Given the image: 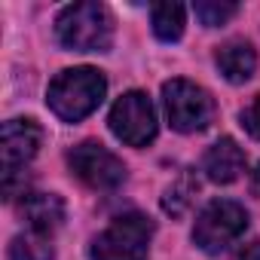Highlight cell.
I'll return each instance as SVG.
<instances>
[{"label":"cell","mask_w":260,"mask_h":260,"mask_svg":"<svg viewBox=\"0 0 260 260\" xmlns=\"http://www.w3.org/2000/svg\"><path fill=\"white\" fill-rule=\"evenodd\" d=\"M22 217L28 220V226L34 233L49 236L64 220V202L55 193H28L22 199Z\"/></svg>","instance_id":"9"},{"label":"cell","mask_w":260,"mask_h":260,"mask_svg":"<svg viewBox=\"0 0 260 260\" xmlns=\"http://www.w3.org/2000/svg\"><path fill=\"white\" fill-rule=\"evenodd\" d=\"M242 125L248 128V135L260 141V95L251 98V104L242 110Z\"/></svg>","instance_id":"17"},{"label":"cell","mask_w":260,"mask_h":260,"mask_svg":"<svg viewBox=\"0 0 260 260\" xmlns=\"http://www.w3.org/2000/svg\"><path fill=\"white\" fill-rule=\"evenodd\" d=\"M43 132L34 119H10L4 122V132H0V153H4V172L13 169H25L37 150H40Z\"/></svg>","instance_id":"8"},{"label":"cell","mask_w":260,"mask_h":260,"mask_svg":"<svg viewBox=\"0 0 260 260\" xmlns=\"http://www.w3.org/2000/svg\"><path fill=\"white\" fill-rule=\"evenodd\" d=\"M28 172L25 169H13V172H4V193L7 199H19V196H28Z\"/></svg>","instance_id":"16"},{"label":"cell","mask_w":260,"mask_h":260,"mask_svg":"<svg viewBox=\"0 0 260 260\" xmlns=\"http://www.w3.org/2000/svg\"><path fill=\"white\" fill-rule=\"evenodd\" d=\"M52 257H55V248L49 236L34 233V230L25 236H16L10 245V260H52Z\"/></svg>","instance_id":"13"},{"label":"cell","mask_w":260,"mask_h":260,"mask_svg":"<svg viewBox=\"0 0 260 260\" xmlns=\"http://www.w3.org/2000/svg\"><path fill=\"white\" fill-rule=\"evenodd\" d=\"M193 10H196L199 22H202V25H208V28H217V25L230 22V19L239 13V7H236V4H230V0H199Z\"/></svg>","instance_id":"15"},{"label":"cell","mask_w":260,"mask_h":260,"mask_svg":"<svg viewBox=\"0 0 260 260\" xmlns=\"http://www.w3.org/2000/svg\"><path fill=\"white\" fill-rule=\"evenodd\" d=\"M110 132L128 144V147H144L156 138V110L144 92H125L110 107Z\"/></svg>","instance_id":"6"},{"label":"cell","mask_w":260,"mask_h":260,"mask_svg":"<svg viewBox=\"0 0 260 260\" xmlns=\"http://www.w3.org/2000/svg\"><path fill=\"white\" fill-rule=\"evenodd\" d=\"M248 226V214L242 205L230 202V199H214L202 208V214L196 217L193 226V242L205 251V254H217L226 245H233Z\"/></svg>","instance_id":"4"},{"label":"cell","mask_w":260,"mask_h":260,"mask_svg":"<svg viewBox=\"0 0 260 260\" xmlns=\"http://www.w3.org/2000/svg\"><path fill=\"white\" fill-rule=\"evenodd\" d=\"M150 236L153 223L144 214H122L92 242V260H147Z\"/></svg>","instance_id":"3"},{"label":"cell","mask_w":260,"mask_h":260,"mask_svg":"<svg viewBox=\"0 0 260 260\" xmlns=\"http://www.w3.org/2000/svg\"><path fill=\"white\" fill-rule=\"evenodd\" d=\"M196 190H199L196 178H193L190 172H184V175H181L178 181H172V187L166 190V196H162V211L172 214V217H181V214L193 205Z\"/></svg>","instance_id":"14"},{"label":"cell","mask_w":260,"mask_h":260,"mask_svg":"<svg viewBox=\"0 0 260 260\" xmlns=\"http://www.w3.org/2000/svg\"><path fill=\"white\" fill-rule=\"evenodd\" d=\"M245 172V153L233 138H220L205 153V175L214 184H233Z\"/></svg>","instance_id":"10"},{"label":"cell","mask_w":260,"mask_h":260,"mask_svg":"<svg viewBox=\"0 0 260 260\" xmlns=\"http://www.w3.org/2000/svg\"><path fill=\"white\" fill-rule=\"evenodd\" d=\"M233 260H260V242H251V245H245Z\"/></svg>","instance_id":"18"},{"label":"cell","mask_w":260,"mask_h":260,"mask_svg":"<svg viewBox=\"0 0 260 260\" xmlns=\"http://www.w3.org/2000/svg\"><path fill=\"white\" fill-rule=\"evenodd\" d=\"M217 68L230 83H245V80H251V74L257 68V55H254L251 43L233 40L217 49Z\"/></svg>","instance_id":"11"},{"label":"cell","mask_w":260,"mask_h":260,"mask_svg":"<svg viewBox=\"0 0 260 260\" xmlns=\"http://www.w3.org/2000/svg\"><path fill=\"white\" fill-rule=\"evenodd\" d=\"M58 43L74 52H104L113 40V19L101 4H74L55 22Z\"/></svg>","instance_id":"2"},{"label":"cell","mask_w":260,"mask_h":260,"mask_svg":"<svg viewBox=\"0 0 260 260\" xmlns=\"http://www.w3.org/2000/svg\"><path fill=\"white\" fill-rule=\"evenodd\" d=\"M68 162L74 169V175L89 184L92 190H113L122 184L125 178V166L122 159H116L107 147H101L98 141H83L68 153Z\"/></svg>","instance_id":"7"},{"label":"cell","mask_w":260,"mask_h":260,"mask_svg":"<svg viewBox=\"0 0 260 260\" xmlns=\"http://www.w3.org/2000/svg\"><path fill=\"white\" fill-rule=\"evenodd\" d=\"M254 190L260 193V166H257V172H254Z\"/></svg>","instance_id":"19"},{"label":"cell","mask_w":260,"mask_h":260,"mask_svg":"<svg viewBox=\"0 0 260 260\" xmlns=\"http://www.w3.org/2000/svg\"><path fill=\"white\" fill-rule=\"evenodd\" d=\"M162 101H166L169 122L178 132H202L214 119L211 95L190 80H169L162 86Z\"/></svg>","instance_id":"5"},{"label":"cell","mask_w":260,"mask_h":260,"mask_svg":"<svg viewBox=\"0 0 260 260\" xmlns=\"http://www.w3.org/2000/svg\"><path fill=\"white\" fill-rule=\"evenodd\" d=\"M184 16H187V13H184L181 4H153L150 22H153L156 37L166 40V43L181 40V34H184Z\"/></svg>","instance_id":"12"},{"label":"cell","mask_w":260,"mask_h":260,"mask_svg":"<svg viewBox=\"0 0 260 260\" xmlns=\"http://www.w3.org/2000/svg\"><path fill=\"white\" fill-rule=\"evenodd\" d=\"M104 74L95 68H71L61 71L52 83H49V107L55 116H61L64 122H77L83 116H89L101 98H104Z\"/></svg>","instance_id":"1"}]
</instances>
